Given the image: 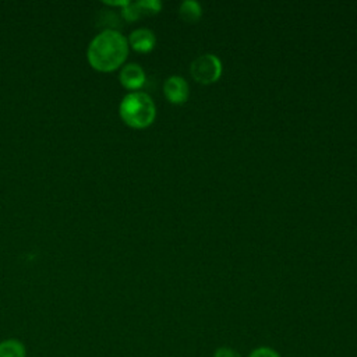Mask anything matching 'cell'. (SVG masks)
Instances as JSON below:
<instances>
[{"mask_svg":"<svg viewBox=\"0 0 357 357\" xmlns=\"http://www.w3.org/2000/svg\"><path fill=\"white\" fill-rule=\"evenodd\" d=\"M0 357H25V347L17 339L0 342Z\"/></svg>","mask_w":357,"mask_h":357,"instance_id":"9c48e42d","label":"cell"},{"mask_svg":"<svg viewBox=\"0 0 357 357\" xmlns=\"http://www.w3.org/2000/svg\"><path fill=\"white\" fill-rule=\"evenodd\" d=\"M127 40H128V46H131L135 52H139V53H148L156 45V36L153 31L148 28L134 29L130 33Z\"/></svg>","mask_w":357,"mask_h":357,"instance_id":"52a82bcc","label":"cell"},{"mask_svg":"<svg viewBox=\"0 0 357 357\" xmlns=\"http://www.w3.org/2000/svg\"><path fill=\"white\" fill-rule=\"evenodd\" d=\"M145 71L144 68L137 64V63H128L126 66H123V68L120 70V75L119 79L121 82V85L127 89H130L131 92L142 88V85L145 84Z\"/></svg>","mask_w":357,"mask_h":357,"instance_id":"8992f818","label":"cell"},{"mask_svg":"<svg viewBox=\"0 0 357 357\" xmlns=\"http://www.w3.org/2000/svg\"><path fill=\"white\" fill-rule=\"evenodd\" d=\"M121 120L132 128H146L156 117V106L152 98L141 91L128 92L119 105Z\"/></svg>","mask_w":357,"mask_h":357,"instance_id":"7a4b0ae2","label":"cell"},{"mask_svg":"<svg viewBox=\"0 0 357 357\" xmlns=\"http://www.w3.org/2000/svg\"><path fill=\"white\" fill-rule=\"evenodd\" d=\"M190 73L192 78L199 84H212L222 75V61L212 53H205L192 60Z\"/></svg>","mask_w":357,"mask_h":357,"instance_id":"3957f363","label":"cell"},{"mask_svg":"<svg viewBox=\"0 0 357 357\" xmlns=\"http://www.w3.org/2000/svg\"><path fill=\"white\" fill-rule=\"evenodd\" d=\"M180 18L188 24L197 22L202 15V8L198 1L194 0H184L178 7Z\"/></svg>","mask_w":357,"mask_h":357,"instance_id":"ba28073f","label":"cell"},{"mask_svg":"<svg viewBox=\"0 0 357 357\" xmlns=\"http://www.w3.org/2000/svg\"><path fill=\"white\" fill-rule=\"evenodd\" d=\"M213 357H241L236 350L229 349V347H220L215 351Z\"/></svg>","mask_w":357,"mask_h":357,"instance_id":"8fae6325","label":"cell"},{"mask_svg":"<svg viewBox=\"0 0 357 357\" xmlns=\"http://www.w3.org/2000/svg\"><path fill=\"white\" fill-rule=\"evenodd\" d=\"M163 93L170 103L180 105L188 99V84L180 75H170L163 84Z\"/></svg>","mask_w":357,"mask_h":357,"instance_id":"5b68a950","label":"cell"},{"mask_svg":"<svg viewBox=\"0 0 357 357\" xmlns=\"http://www.w3.org/2000/svg\"><path fill=\"white\" fill-rule=\"evenodd\" d=\"M128 56V40L116 29L99 32L89 43L86 59L91 67L100 73L117 70Z\"/></svg>","mask_w":357,"mask_h":357,"instance_id":"6da1fadb","label":"cell"},{"mask_svg":"<svg viewBox=\"0 0 357 357\" xmlns=\"http://www.w3.org/2000/svg\"><path fill=\"white\" fill-rule=\"evenodd\" d=\"M250 357H280L273 349H269V347H259V349H255Z\"/></svg>","mask_w":357,"mask_h":357,"instance_id":"30bf717a","label":"cell"},{"mask_svg":"<svg viewBox=\"0 0 357 357\" xmlns=\"http://www.w3.org/2000/svg\"><path fill=\"white\" fill-rule=\"evenodd\" d=\"M160 8H162V3L159 0L128 1V4L121 8V14L127 21H135L148 15H153L159 13Z\"/></svg>","mask_w":357,"mask_h":357,"instance_id":"277c9868","label":"cell"}]
</instances>
